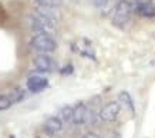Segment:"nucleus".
Instances as JSON below:
<instances>
[{
  "mask_svg": "<svg viewBox=\"0 0 155 138\" xmlns=\"http://www.w3.org/2000/svg\"><path fill=\"white\" fill-rule=\"evenodd\" d=\"M34 67L40 73H48L53 70L54 61H53L51 57H48L47 54H38V56L34 57Z\"/></svg>",
  "mask_w": 155,
  "mask_h": 138,
  "instance_id": "obj_5",
  "label": "nucleus"
},
{
  "mask_svg": "<svg viewBox=\"0 0 155 138\" xmlns=\"http://www.w3.org/2000/svg\"><path fill=\"white\" fill-rule=\"evenodd\" d=\"M73 111H74V107H71V105H64L63 108L60 110V117L58 118L61 121H71L73 118Z\"/></svg>",
  "mask_w": 155,
  "mask_h": 138,
  "instance_id": "obj_12",
  "label": "nucleus"
},
{
  "mask_svg": "<svg viewBox=\"0 0 155 138\" xmlns=\"http://www.w3.org/2000/svg\"><path fill=\"white\" fill-rule=\"evenodd\" d=\"M132 6L130 2L127 0H121L118 2V5L115 6L114 9V13H113V23L118 27H122L124 24L128 23V20L131 17V13H132Z\"/></svg>",
  "mask_w": 155,
  "mask_h": 138,
  "instance_id": "obj_2",
  "label": "nucleus"
},
{
  "mask_svg": "<svg viewBox=\"0 0 155 138\" xmlns=\"http://www.w3.org/2000/svg\"><path fill=\"white\" fill-rule=\"evenodd\" d=\"M10 100H12V103H19V101L23 100V97H24V91L23 90H20V88H16V90H13L12 93H10Z\"/></svg>",
  "mask_w": 155,
  "mask_h": 138,
  "instance_id": "obj_14",
  "label": "nucleus"
},
{
  "mask_svg": "<svg viewBox=\"0 0 155 138\" xmlns=\"http://www.w3.org/2000/svg\"><path fill=\"white\" fill-rule=\"evenodd\" d=\"M91 3L97 6V7H103V6H105L108 3V0H91Z\"/></svg>",
  "mask_w": 155,
  "mask_h": 138,
  "instance_id": "obj_17",
  "label": "nucleus"
},
{
  "mask_svg": "<svg viewBox=\"0 0 155 138\" xmlns=\"http://www.w3.org/2000/svg\"><path fill=\"white\" fill-rule=\"evenodd\" d=\"M118 103L121 105H124L127 110H130L132 114L135 113V105H134V101H132V97L130 95V93L121 91V93L118 94Z\"/></svg>",
  "mask_w": 155,
  "mask_h": 138,
  "instance_id": "obj_10",
  "label": "nucleus"
},
{
  "mask_svg": "<svg viewBox=\"0 0 155 138\" xmlns=\"http://www.w3.org/2000/svg\"><path fill=\"white\" fill-rule=\"evenodd\" d=\"M12 104H13V103H12L9 95H0V111L10 108V105Z\"/></svg>",
  "mask_w": 155,
  "mask_h": 138,
  "instance_id": "obj_15",
  "label": "nucleus"
},
{
  "mask_svg": "<svg viewBox=\"0 0 155 138\" xmlns=\"http://www.w3.org/2000/svg\"><path fill=\"white\" fill-rule=\"evenodd\" d=\"M34 138H40V137H34Z\"/></svg>",
  "mask_w": 155,
  "mask_h": 138,
  "instance_id": "obj_21",
  "label": "nucleus"
},
{
  "mask_svg": "<svg viewBox=\"0 0 155 138\" xmlns=\"http://www.w3.org/2000/svg\"><path fill=\"white\" fill-rule=\"evenodd\" d=\"M28 24L37 34H50L54 31V21L46 19L37 13L28 17Z\"/></svg>",
  "mask_w": 155,
  "mask_h": 138,
  "instance_id": "obj_3",
  "label": "nucleus"
},
{
  "mask_svg": "<svg viewBox=\"0 0 155 138\" xmlns=\"http://www.w3.org/2000/svg\"><path fill=\"white\" fill-rule=\"evenodd\" d=\"M137 15L142 16V17H155V5L152 3H147V5L138 6L134 9Z\"/></svg>",
  "mask_w": 155,
  "mask_h": 138,
  "instance_id": "obj_11",
  "label": "nucleus"
},
{
  "mask_svg": "<svg viewBox=\"0 0 155 138\" xmlns=\"http://www.w3.org/2000/svg\"><path fill=\"white\" fill-rule=\"evenodd\" d=\"M48 86L47 78L41 76H31L27 78V88L31 93H40Z\"/></svg>",
  "mask_w": 155,
  "mask_h": 138,
  "instance_id": "obj_6",
  "label": "nucleus"
},
{
  "mask_svg": "<svg viewBox=\"0 0 155 138\" xmlns=\"http://www.w3.org/2000/svg\"><path fill=\"white\" fill-rule=\"evenodd\" d=\"M130 3H131L132 9H135V7H138V6L147 5V3H152V0H131Z\"/></svg>",
  "mask_w": 155,
  "mask_h": 138,
  "instance_id": "obj_16",
  "label": "nucleus"
},
{
  "mask_svg": "<svg viewBox=\"0 0 155 138\" xmlns=\"http://www.w3.org/2000/svg\"><path fill=\"white\" fill-rule=\"evenodd\" d=\"M107 138H121V135H120L118 133H111V134H108Z\"/></svg>",
  "mask_w": 155,
  "mask_h": 138,
  "instance_id": "obj_20",
  "label": "nucleus"
},
{
  "mask_svg": "<svg viewBox=\"0 0 155 138\" xmlns=\"http://www.w3.org/2000/svg\"><path fill=\"white\" fill-rule=\"evenodd\" d=\"M61 128H63V121L58 117H50L44 123V131L48 135H54V134L60 133Z\"/></svg>",
  "mask_w": 155,
  "mask_h": 138,
  "instance_id": "obj_8",
  "label": "nucleus"
},
{
  "mask_svg": "<svg viewBox=\"0 0 155 138\" xmlns=\"http://www.w3.org/2000/svg\"><path fill=\"white\" fill-rule=\"evenodd\" d=\"M121 111V104L118 101H111L105 104L100 111V118L103 121H107V123H113L118 118V114Z\"/></svg>",
  "mask_w": 155,
  "mask_h": 138,
  "instance_id": "obj_4",
  "label": "nucleus"
},
{
  "mask_svg": "<svg viewBox=\"0 0 155 138\" xmlns=\"http://www.w3.org/2000/svg\"><path fill=\"white\" fill-rule=\"evenodd\" d=\"M61 2H63V0H36L37 6H44V7H53V9H56L57 6H60V5H61Z\"/></svg>",
  "mask_w": 155,
  "mask_h": 138,
  "instance_id": "obj_13",
  "label": "nucleus"
},
{
  "mask_svg": "<svg viewBox=\"0 0 155 138\" xmlns=\"http://www.w3.org/2000/svg\"><path fill=\"white\" fill-rule=\"evenodd\" d=\"M87 120H88V110H87L85 104L78 103V104L74 107L71 123L75 124V125H81V124H84Z\"/></svg>",
  "mask_w": 155,
  "mask_h": 138,
  "instance_id": "obj_7",
  "label": "nucleus"
},
{
  "mask_svg": "<svg viewBox=\"0 0 155 138\" xmlns=\"http://www.w3.org/2000/svg\"><path fill=\"white\" fill-rule=\"evenodd\" d=\"M81 138H100V137L97 135V134H94V133H85Z\"/></svg>",
  "mask_w": 155,
  "mask_h": 138,
  "instance_id": "obj_19",
  "label": "nucleus"
},
{
  "mask_svg": "<svg viewBox=\"0 0 155 138\" xmlns=\"http://www.w3.org/2000/svg\"><path fill=\"white\" fill-rule=\"evenodd\" d=\"M71 73H73V66L71 64H68L64 68H61V74H71Z\"/></svg>",
  "mask_w": 155,
  "mask_h": 138,
  "instance_id": "obj_18",
  "label": "nucleus"
},
{
  "mask_svg": "<svg viewBox=\"0 0 155 138\" xmlns=\"http://www.w3.org/2000/svg\"><path fill=\"white\" fill-rule=\"evenodd\" d=\"M30 46H31L36 51L41 53V54L53 53L57 47L54 38H53L50 34H36V36L31 37V40H30Z\"/></svg>",
  "mask_w": 155,
  "mask_h": 138,
  "instance_id": "obj_1",
  "label": "nucleus"
},
{
  "mask_svg": "<svg viewBox=\"0 0 155 138\" xmlns=\"http://www.w3.org/2000/svg\"><path fill=\"white\" fill-rule=\"evenodd\" d=\"M36 13L43 17H46V19L51 20L56 23V20L58 19V12L56 9H53V7H44V6H37V9H36Z\"/></svg>",
  "mask_w": 155,
  "mask_h": 138,
  "instance_id": "obj_9",
  "label": "nucleus"
}]
</instances>
